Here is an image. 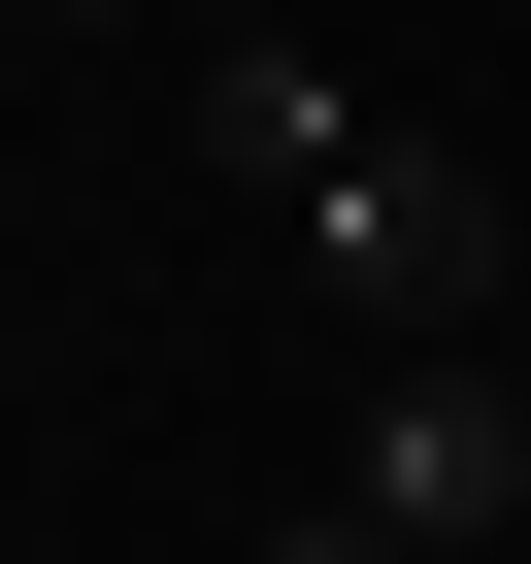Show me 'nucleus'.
<instances>
[{
	"instance_id": "4",
	"label": "nucleus",
	"mask_w": 531,
	"mask_h": 564,
	"mask_svg": "<svg viewBox=\"0 0 531 564\" xmlns=\"http://www.w3.org/2000/svg\"><path fill=\"white\" fill-rule=\"evenodd\" d=\"M266 564H432V531H399V498H300V531H266Z\"/></svg>"
},
{
	"instance_id": "3",
	"label": "nucleus",
	"mask_w": 531,
	"mask_h": 564,
	"mask_svg": "<svg viewBox=\"0 0 531 564\" xmlns=\"http://www.w3.org/2000/svg\"><path fill=\"white\" fill-rule=\"evenodd\" d=\"M199 133H232V199H333V166H366V100H333L300 34H232V67H199Z\"/></svg>"
},
{
	"instance_id": "1",
	"label": "nucleus",
	"mask_w": 531,
	"mask_h": 564,
	"mask_svg": "<svg viewBox=\"0 0 531 564\" xmlns=\"http://www.w3.org/2000/svg\"><path fill=\"white\" fill-rule=\"evenodd\" d=\"M300 265H333V333H399V366H465L531 232H498V166H465V133H366V166L300 199Z\"/></svg>"
},
{
	"instance_id": "5",
	"label": "nucleus",
	"mask_w": 531,
	"mask_h": 564,
	"mask_svg": "<svg viewBox=\"0 0 531 564\" xmlns=\"http://www.w3.org/2000/svg\"><path fill=\"white\" fill-rule=\"evenodd\" d=\"M34 34H100V0H34Z\"/></svg>"
},
{
	"instance_id": "2",
	"label": "nucleus",
	"mask_w": 531,
	"mask_h": 564,
	"mask_svg": "<svg viewBox=\"0 0 531 564\" xmlns=\"http://www.w3.org/2000/svg\"><path fill=\"white\" fill-rule=\"evenodd\" d=\"M333 498H399L432 564H465V531H531V366H498V333H465V366H399V432H366Z\"/></svg>"
}]
</instances>
